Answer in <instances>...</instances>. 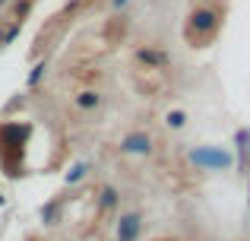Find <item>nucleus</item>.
Returning <instances> with one entry per match:
<instances>
[{"label":"nucleus","mask_w":250,"mask_h":241,"mask_svg":"<svg viewBox=\"0 0 250 241\" xmlns=\"http://www.w3.org/2000/svg\"><path fill=\"white\" fill-rule=\"evenodd\" d=\"M140 61L143 64H152V67H165V54H162V51H152V48H143L140 51Z\"/></svg>","instance_id":"nucleus-5"},{"label":"nucleus","mask_w":250,"mask_h":241,"mask_svg":"<svg viewBox=\"0 0 250 241\" xmlns=\"http://www.w3.org/2000/svg\"><path fill=\"white\" fill-rule=\"evenodd\" d=\"M83 175H85V165H76V168H73V172H70V175H67V181H80V178H83Z\"/></svg>","instance_id":"nucleus-10"},{"label":"nucleus","mask_w":250,"mask_h":241,"mask_svg":"<svg viewBox=\"0 0 250 241\" xmlns=\"http://www.w3.org/2000/svg\"><path fill=\"white\" fill-rule=\"evenodd\" d=\"M136 235H140V216L136 213L121 216V222H117V241H136Z\"/></svg>","instance_id":"nucleus-2"},{"label":"nucleus","mask_w":250,"mask_h":241,"mask_svg":"<svg viewBox=\"0 0 250 241\" xmlns=\"http://www.w3.org/2000/svg\"><path fill=\"white\" fill-rule=\"evenodd\" d=\"M184 121H187V114H184V111H171L168 114V127H184Z\"/></svg>","instance_id":"nucleus-7"},{"label":"nucleus","mask_w":250,"mask_h":241,"mask_svg":"<svg viewBox=\"0 0 250 241\" xmlns=\"http://www.w3.org/2000/svg\"><path fill=\"white\" fill-rule=\"evenodd\" d=\"M124 3H127V0H114V6H124Z\"/></svg>","instance_id":"nucleus-11"},{"label":"nucleus","mask_w":250,"mask_h":241,"mask_svg":"<svg viewBox=\"0 0 250 241\" xmlns=\"http://www.w3.org/2000/svg\"><path fill=\"white\" fill-rule=\"evenodd\" d=\"M190 25H193L196 32H212L215 29V10H196L193 16H190Z\"/></svg>","instance_id":"nucleus-4"},{"label":"nucleus","mask_w":250,"mask_h":241,"mask_svg":"<svg viewBox=\"0 0 250 241\" xmlns=\"http://www.w3.org/2000/svg\"><path fill=\"white\" fill-rule=\"evenodd\" d=\"M190 159H193L200 168H228L231 165V153L215 149V146H196L193 153H190Z\"/></svg>","instance_id":"nucleus-1"},{"label":"nucleus","mask_w":250,"mask_h":241,"mask_svg":"<svg viewBox=\"0 0 250 241\" xmlns=\"http://www.w3.org/2000/svg\"><path fill=\"white\" fill-rule=\"evenodd\" d=\"M42 73H44V64H38V67L32 70V76H29V86H35V83L42 80Z\"/></svg>","instance_id":"nucleus-9"},{"label":"nucleus","mask_w":250,"mask_h":241,"mask_svg":"<svg viewBox=\"0 0 250 241\" xmlns=\"http://www.w3.org/2000/svg\"><path fill=\"white\" fill-rule=\"evenodd\" d=\"M114 197H117L114 187H104L102 191V206H114Z\"/></svg>","instance_id":"nucleus-8"},{"label":"nucleus","mask_w":250,"mask_h":241,"mask_svg":"<svg viewBox=\"0 0 250 241\" xmlns=\"http://www.w3.org/2000/svg\"><path fill=\"white\" fill-rule=\"evenodd\" d=\"M0 3H6V0H0Z\"/></svg>","instance_id":"nucleus-12"},{"label":"nucleus","mask_w":250,"mask_h":241,"mask_svg":"<svg viewBox=\"0 0 250 241\" xmlns=\"http://www.w3.org/2000/svg\"><path fill=\"white\" fill-rule=\"evenodd\" d=\"M121 149H124V153H136V155H143V153H149V149H152V143H149V136H146V133H130V136H124Z\"/></svg>","instance_id":"nucleus-3"},{"label":"nucleus","mask_w":250,"mask_h":241,"mask_svg":"<svg viewBox=\"0 0 250 241\" xmlns=\"http://www.w3.org/2000/svg\"><path fill=\"white\" fill-rule=\"evenodd\" d=\"M98 102H102V99H98V92H92V89H89V92H80L76 105H80L83 111H89V108H95V105H98Z\"/></svg>","instance_id":"nucleus-6"}]
</instances>
